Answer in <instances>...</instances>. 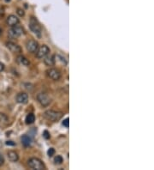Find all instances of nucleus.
Masks as SVG:
<instances>
[{
    "instance_id": "obj_1",
    "label": "nucleus",
    "mask_w": 154,
    "mask_h": 170,
    "mask_svg": "<svg viewBox=\"0 0 154 170\" xmlns=\"http://www.w3.org/2000/svg\"><path fill=\"white\" fill-rule=\"evenodd\" d=\"M63 113L60 111H55V110H47L44 113V117L46 119L56 122L58 121L59 119H61V118L63 117Z\"/></svg>"
},
{
    "instance_id": "obj_2",
    "label": "nucleus",
    "mask_w": 154,
    "mask_h": 170,
    "mask_svg": "<svg viewBox=\"0 0 154 170\" xmlns=\"http://www.w3.org/2000/svg\"><path fill=\"white\" fill-rule=\"evenodd\" d=\"M27 165H28L29 168H31L32 169L43 170L45 169V165H44V163L42 162V161L39 160V158H36V157L30 158V159L27 161Z\"/></svg>"
},
{
    "instance_id": "obj_3",
    "label": "nucleus",
    "mask_w": 154,
    "mask_h": 170,
    "mask_svg": "<svg viewBox=\"0 0 154 170\" xmlns=\"http://www.w3.org/2000/svg\"><path fill=\"white\" fill-rule=\"evenodd\" d=\"M29 27L30 29L39 37L41 36V27L39 23V22L37 21V19L34 17L30 18V22H29Z\"/></svg>"
},
{
    "instance_id": "obj_4",
    "label": "nucleus",
    "mask_w": 154,
    "mask_h": 170,
    "mask_svg": "<svg viewBox=\"0 0 154 170\" xmlns=\"http://www.w3.org/2000/svg\"><path fill=\"white\" fill-rule=\"evenodd\" d=\"M23 34H24V29L22 27L20 26H14L9 30L8 35L10 39H17Z\"/></svg>"
},
{
    "instance_id": "obj_5",
    "label": "nucleus",
    "mask_w": 154,
    "mask_h": 170,
    "mask_svg": "<svg viewBox=\"0 0 154 170\" xmlns=\"http://www.w3.org/2000/svg\"><path fill=\"white\" fill-rule=\"evenodd\" d=\"M37 100L43 107H47L52 101V99L49 97L48 95H46L45 93H39L37 95Z\"/></svg>"
},
{
    "instance_id": "obj_6",
    "label": "nucleus",
    "mask_w": 154,
    "mask_h": 170,
    "mask_svg": "<svg viewBox=\"0 0 154 170\" xmlns=\"http://www.w3.org/2000/svg\"><path fill=\"white\" fill-rule=\"evenodd\" d=\"M50 54V48L47 46L43 45L38 48L36 52V56L38 59H44Z\"/></svg>"
},
{
    "instance_id": "obj_7",
    "label": "nucleus",
    "mask_w": 154,
    "mask_h": 170,
    "mask_svg": "<svg viewBox=\"0 0 154 170\" xmlns=\"http://www.w3.org/2000/svg\"><path fill=\"white\" fill-rule=\"evenodd\" d=\"M46 73H47V76H48L51 79H52V80L58 81L61 78V73H60V72H59L58 70H57V69H55V68L49 69V70L46 72Z\"/></svg>"
},
{
    "instance_id": "obj_8",
    "label": "nucleus",
    "mask_w": 154,
    "mask_h": 170,
    "mask_svg": "<svg viewBox=\"0 0 154 170\" xmlns=\"http://www.w3.org/2000/svg\"><path fill=\"white\" fill-rule=\"evenodd\" d=\"M38 48H39V44H38L36 41L30 40L27 42V49L29 53H32V54L36 53Z\"/></svg>"
},
{
    "instance_id": "obj_9",
    "label": "nucleus",
    "mask_w": 154,
    "mask_h": 170,
    "mask_svg": "<svg viewBox=\"0 0 154 170\" xmlns=\"http://www.w3.org/2000/svg\"><path fill=\"white\" fill-rule=\"evenodd\" d=\"M6 46H7V47L9 48V51H10L11 53H13V54H21V46L17 45V44H16V43H14V42H11V41L7 42Z\"/></svg>"
},
{
    "instance_id": "obj_10",
    "label": "nucleus",
    "mask_w": 154,
    "mask_h": 170,
    "mask_svg": "<svg viewBox=\"0 0 154 170\" xmlns=\"http://www.w3.org/2000/svg\"><path fill=\"white\" fill-rule=\"evenodd\" d=\"M19 18L17 17H16L15 15H9V17H7L6 20V22L7 24L10 26V27H14V26H16L19 23Z\"/></svg>"
},
{
    "instance_id": "obj_11",
    "label": "nucleus",
    "mask_w": 154,
    "mask_h": 170,
    "mask_svg": "<svg viewBox=\"0 0 154 170\" xmlns=\"http://www.w3.org/2000/svg\"><path fill=\"white\" fill-rule=\"evenodd\" d=\"M16 101L18 102V103H21V104H26L27 103V101H28V95H27V94L26 93H19L17 94V95H16Z\"/></svg>"
},
{
    "instance_id": "obj_12",
    "label": "nucleus",
    "mask_w": 154,
    "mask_h": 170,
    "mask_svg": "<svg viewBox=\"0 0 154 170\" xmlns=\"http://www.w3.org/2000/svg\"><path fill=\"white\" fill-rule=\"evenodd\" d=\"M16 62L18 63L19 64L23 65V66H29V64H30L29 60L22 55H19L18 57L16 58Z\"/></svg>"
},
{
    "instance_id": "obj_13",
    "label": "nucleus",
    "mask_w": 154,
    "mask_h": 170,
    "mask_svg": "<svg viewBox=\"0 0 154 170\" xmlns=\"http://www.w3.org/2000/svg\"><path fill=\"white\" fill-rule=\"evenodd\" d=\"M7 156H8V159L9 161H12V162H16V161H18L19 159L18 154L16 151H13V150H10L7 153Z\"/></svg>"
},
{
    "instance_id": "obj_14",
    "label": "nucleus",
    "mask_w": 154,
    "mask_h": 170,
    "mask_svg": "<svg viewBox=\"0 0 154 170\" xmlns=\"http://www.w3.org/2000/svg\"><path fill=\"white\" fill-rule=\"evenodd\" d=\"M44 62L47 65V66H52L54 65L56 60H55V56L54 55H51V56H46L45 57V59H44Z\"/></svg>"
},
{
    "instance_id": "obj_15",
    "label": "nucleus",
    "mask_w": 154,
    "mask_h": 170,
    "mask_svg": "<svg viewBox=\"0 0 154 170\" xmlns=\"http://www.w3.org/2000/svg\"><path fill=\"white\" fill-rule=\"evenodd\" d=\"M31 143H32V139H31V137H30L29 136L24 135V136L21 137V143H22L25 147L29 146V145L31 144Z\"/></svg>"
},
{
    "instance_id": "obj_16",
    "label": "nucleus",
    "mask_w": 154,
    "mask_h": 170,
    "mask_svg": "<svg viewBox=\"0 0 154 170\" xmlns=\"http://www.w3.org/2000/svg\"><path fill=\"white\" fill-rule=\"evenodd\" d=\"M35 121V116L34 114H28L26 117V123L27 125H31Z\"/></svg>"
},
{
    "instance_id": "obj_17",
    "label": "nucleus",
    "mask_w": 154,
    "mask_h": 170,
    "mask_svg": "<svg viewBox=\"0 0 154 170\" xmlns=\"http://www.w3.org/2000/svg\"><path fill=\"white\" fill-rule=\"evenodd\" d=\"M54 161L56 164H62L64 162V159H63V157L61 156H57L55 157Z\"/></svg>"
},
{
    "instance_id": "obj_18",
    "label": "nucleus",
    "mask_w": 154,
    "mask_h": 170,
    "mask_svg": "<svg viewBox=\"0 0 154 170\" xmlns=\"http://www.w3.org/2000/svg\"><path fill=\"white\" fill-rule=\"evenodd\" d=\"M55 154V150L53 148H50L49 150H48V151H47V155L50 156V157H52V156H53Z\"/></svg>"
},
{
    "instance_id": "obj_19",
    "label": "nucleus",
    "mask_w": 154,
    "mask_h": 170,
    "mask_svg": "<svg viewBox=\"0 0 154 170\" xmlns=\"http://www.w3.org/2000/svg\"><path fill=\"white\" fill-rule=\"evenodd\" d=\"M63 125L68 128L69 125V119H65L64 121H63Z\"/></svg>"
},
{
    "instance_id": "obj_20",
    "label": "nucleus",
    "mask_w": 154,
    "mask_h": 170,
    "mask_svg": "<svg viewBox=\"0 0 154 170\" xmlns=\"http://www.w3.org/2000/svg\"><path fill=\"white\" fill-rule=\"evenodd\" d=\"M17 14H18L20 17H23L24 15H25V12H24V10L21 9H17Z\"/></svg>"
},
{
    "instance_id": "obj_21",
    "label": "nucleus",
    "mask_w": 154,
    "mask_h": 170,
    "mask_svg": "<svg viewBox=\"0 0 154 170\" xmlns=\"http://www.w3.org/2000/svg\"><path fill=\"white\" fill-rule=\"evenodd\" d=\"M43 137H45V139H49V138H50V133H49L47 131H45V132H43Z\"/></svg>"
},
{
    "instance_id": "obj_22",
    "label": "nucleus",
    "mask_w": 154,
    "mask_h": 170,
    "mask_svg": "<svg viewBox=\"0 0 154 170\" xmlns=\"http://www.w3.org/2000/svg\"><path fill=\"white\" fill-rule=\"evenodd\" d=\"M4 163V157L2 154H0V167L3 166Z\"/></svg>"
},
{
    "instance_id": "obj_23",
    "label": "nucleus",
    "mask_w": 154,
    "mask_h": 170,
    "mask_svg": "<svg viewBox=\"0 0 154 170\" xmlns=\"http://www.w3.org/2000/svg\"><path fill=\"white\" fill-rule=\"evenodd\" d=\"M4 70V64L3 63L0 62V72H3Z\"/></svg>"
},
{
    "instance_id": "obj_24",
    "label": "nucleus",
    "mask_w": 154,
    "mask_h": 170,
    "mask_svg": "<svg viewBox=\"0 0 154 170\" xmlns=\"http://www.w3.org/2000/svg\"><path fill=\"white\" fill-rule=\"evenodd\" d=\"M6 144H7V145H11V146L16 145V143H14V142H12V141H7V142H6Z\"/></svg>"
},
{
    "instance_id": "obj_25",
    "label": "nucleus",
    "mask_w": 154,
    "mask_h": 170,
    "mask_svg": "<svg viewBox=\"0 0 154 170\" xmlns=\"http://www.w3.org/2000/svg\"><path fill=\"white\" fill-rule=\"evenodd\" d=\"M1 34H2V29H1V27H0V35H1Z\"/></svg>"
},
{
    "instance_id": "obj_26",
    "label": "nucleus",
    "mask_w": 154,
    "mask_h": 170,
    "mask_svg": "<svg viewBox=\"0 0 154 170\" xmlns=\"http://www.w3.org/2000/svg\"><path fill=\"white\" fill-rule=\"evenodd\" d=\"M5 2H7V3H8V2H10V0H5Z\"/></svg>"
}]
</instances>
